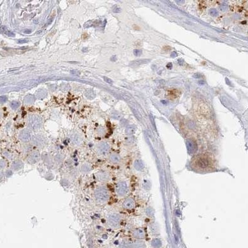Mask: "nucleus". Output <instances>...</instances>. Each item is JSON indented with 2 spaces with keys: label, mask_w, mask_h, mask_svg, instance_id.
Listing matches in <instances>:
<instances>
[{
  "label": "nucleus",
  "mask_w": 248,
  "mask_h": 248,
  "mask_svg": "<svg viewBox=\"0 0 248 248\" xmlns=\"http://www.w3.org/2000/svg\"><path fill=\"white\" fill-rule=\"evenodd\" d=\"M96 200L100 203H104L109 199V190L105 187H99L94 191Z\"/></svg>",
  "instance_id": "obj_1"
},
{
  "label": "nucleus",
  "mask_w": 248,
  "mask_h": 248,
  "mask_svg": "<svg viewBox=\"0 0 248 248\" xmlns=\"http://www.w3.org/2000/svg\"><path fill=\"white\" fill-rule=\"evenodd\" d=\"M42 120L41 118L36 115H31L28 118V127L33 130L39 129L42 126Z\"/></svg>",
  "instance_id": "obj_2"
},
{
  "label": "nucleus",
  "mask_w": 248,
  "mask_h": 248,
  "mask_svg": "<svg viewBox=\"0 0 248 248\" xmlns=\"http://www.w3.org/2000/svg\"><path fill=\"white\" fill-rule=\"evenodd\" d=\"M120 221H121V216L116 213L109 215L107 217L108 224L113 228L117 227L120 224Z\"/></svg>",
  "instance_id": "obj_3"
},
{
  "label": "nucleus",
  "mask_w": 248,
  "mask_h": 248,
  "mask_svg": "<svg viewBox=\"0 0 248 248\" xmlns=\"http://www.w3.org/2000/svg\"><path fill=\"white\" fill-rule=\"evenodd\" d=\"M116 191L117 194L119 196H125L128 192V185L124 181H120L116 185Z\"/></svg>",
  "instance_id": "obj_4"
},
{
  "label": "nucleus",
  "mask_w": 248,
  "mask_h": 248,
  "mask_svg": "<svg viewBox=\"0 0 248 248\" xmlns=\"http://www.w3.org/2000/svg\"><path fill=\"white\" fill-rule=\"evenodd\" d=\"M41 155L40 154L39 151L34 150V151H31L27 155L26 161H27V163L30 164V165H34V164L38 163L41 160Z\"/></svg>",
  "instance_id": "obj_5"
},
{
  "label": "nucleus",
  "mask_w": 248,
  "mask_h": 248,
  "mask_svg": "<svg viewBox=\"0 0 248 248\" xmlns=\"http://www.w3.org/2000/svg\"><path fill=\"white\" fill-rule=\"evenodd\" d=\"M32 143L35 146L38 148H43L47 143L46 139L43 136L37 135L32 137Z\"/></svg>",
  "instance_id": "obj_6"
},
{
  "label": "nucleus",
  "mask_w": 248,
  "mask_h": 248,
  "mask_svg": "<svg viewBox=\"0 0 248 248\" xmlns=\"http://www.w3.org/2000/svg\"><path fill=\"white\" fill-rule=\"evenodd\" d=\"M110 149H111L110 145L107 142H105V141L100 143L97 146V152L100 155H104V156L108 154V153L110 151Z\"/></svg>",
  "instance_id": "obj_7"
},
{
  "label": "nucleus",
  "mask_w": 248,
  "mask_h": 248,
  "mask_svg": "<svg viewBox=\"0 0 248 248\" xmlns=\"http://www.w3.org/2000/svg\"><path fill=\"white\" fill-rule=\"evenodd\" d=\"M19 138L24 142H28L31 141L32 138V132L29 129H24L20 132Z\"/></svg>",
  "instance_id": "obj_8"
},
{
  "label": "nucleus",
  "mask_w": 248,
  "mask_h": 248,
  "mask_svg": "<svg viewBox=\"0 0 248 248\" xmlns=\"http://www.w3.org/2000/svg\"><path fill=\"white\" fill-rule=\"evenodd\" d=\"M196 165L200 168L205 169L209 165V160L207 157L200 156L196 161Z\"/></svg>",
  "instance_id": "obj_9"
},
{
  "label": "nucleus",
  "mask_w": 248,
  "mask_h": 248,
  "mask_svg": "<svg viewBox=\"0 0 248 248\" xmlns=\"http://www.w3.org/2000/svg\"><path fill=\"white\" fill-rule=\"evenodd\" d=\"M96 177L97 179L100 182H105L110 179V174L106 171H101L96 174Z\"/></svg>",
  "instance_id": "obj_10"
},
{
  "label": "nucleus",
  "mask_w": 248,
  "mask_h": 248,
  "mask_svg": "<svg viewBox=\"0 0 248 248\" xmlns=\"http://www.w3.org/2000/svg\"><path fill=\"white\" fill-rule=\"evenodd\" d=\"M186 146L187 148L188 152L190 154H194L197 151V146L194 141L191 140H188L186 141Z\"/></svg>",
  "instance_id": "obj_11"
},
{
  "label": "nucleus",
  "mask_w": 248,
  "mask_h": 248,
  "mask_svg": "<svg viewBox=\"0 0 248 248\" xmlns=\"http://www.w3.org/2000/svg\"><path fill=\"white\" fill-rule=\"evenodd\" d=\"M122 206L125 209H132L135 207V201L132 198L126 199L123 201V204H122Z\"/></svg>",
  "instance_id": "obj_12"
},
{
  "label": "nucleus",
  "mask_w": 248,
  "mask_h": 248,
  "mask_svg": "<svg viewBox=\"0 0 248 248\" xmlns=\"http://www.w3.org/2000/svg\"><path fill=\"white\" fill-rule=\"evenodd\" d=\"M150 59H138V60L133 61L130 63V66L132 67H137L141 65H145L150 62Z\"/></svg>",
  "instance_id": "obj_13"
},
{
  "label": "nucleus",
  "mask_w": 248,
  "mask_h": 248,
  "mask_svg": "<svg viewBox=\"0 0 248 248\" xmlns=\"http://www.w3.org/2000/svg\"><path fill=\"white\" fill-rule=\"evenodd\" d=\"M12 169L14 171H19L23 168L24 163L20 160H16L12 163Z\"/></svg>",
  "instance_id": "obj_14"
},
{
  "label": "nucleus",
  "mask_w": 248,
  "mask_h": 248,
  "mask_svg": "<svg viewBox=\"0 0 248 248\" xmlns=\"http://www.w3.org/2000/svg\"><path fill=\"white\" fill-rule=\"evenodd\" d=\"M71 140L75 145H80L82 142V138L79 134L74 133L71 136Z\"/></svg>",
  "instance_id": "obj_15"
},
{
  "label": "nucleus",
  "mask_w": 248,
  "mask_h": 248,
  "mask_svg": "<svg viewBox=\"0 0 248 248\" xmlns=\"http://www.w3.org/2000/svg\"><path fill=\"white\" fill-rule=\"evenodd\" d=\"M109 160L112 163L117 164L119 163L120 161H121V157H120V156L118 154L113 153V154H111L110 155Z\"/></svg>",
  "instance_id": "obj_16"
},
{
  "label": "nucleus",
  "mask_w": 248,
  "mask_h": 248,
  "mask_svg": "<svg viewBox=\"0 0 248 248\" xmlns=\"http://www.w3.org/2000/svg\"><path fill=\"white\" fill-rule=\"evenodd\" d=\"M133 235L137 239H143L145 236V233L142 229H137L133 231Z\"/></svg>",
  "instance_id": "obj_17"
},
{
  "label": "nucleus",
  "mask_w": 248,
  "mask_h": 248,
  "mask_svg": "<svg viewBox=\"0 0 248 248\" xmlns=\"http://www.w3.org/2000/svg\"><path fill=\"white\" fill-rule=\"evenodd\" d=\"M134 167H135L137 171H143L144 169V165L141 160H136L135 163H134Z\"/></svg>",
  "instance_id": "obj_18"
},
{
  "label": "nucleus",
  "mask_w": 248,
  "mask_h": 248,
  "mask_svg": "<svg viewBox=\"0 0 248 248\" xmlns=\"http://www.w3.org/2000/svg\"><path fill=\"white\" fill-rule=\"evenodd\" d=\"M47 91L45 90H40L36 93V96L38 99H43L47 96Z\"/></svg>",
  "instance_id": "obj_19"
},
{
  "label": "nucleus",
  "mask_w": 248,
  "mask_h": 248,
  "mask_svg": "<svg viewBox=\"0 0 248 248\" xmlns=\"http://www.w3.org/2000/svg\"><path fill=\"white\" fill-rule=\"evenodd\" d=\"M91 170V167L88 164H83L81 166V171L83 173H87Z\"/></svg>",
  "instance_id": "obj_20"
},
{
  "label": "nucleus",
  "mask_w": 248,
  "mask_h": 248,
  "mask_svg": "<svg viewBox=\"0 0 248 248\" xmlns=\"http://www.w3.org/2000/svg\"><path fill=\"white\" fill-rule=\"evenodd\" d=\"M35 98L31 94H29V95H27L26 96L24 97V102H25L26 104H32L33 102H34Z\"/></svg>",
  "instance_id": "obj_21"
},
{
  "label": "nucleus",
  "mask_w": 248,
  "mask_h": 248,
  "mask_svg": "<svg viewBox=\"0 0 248 248\" xmlns=\"http://www.w3.org/2000/svg\"><path fill=\"white\" fill-rule=\"evenodd\" d=\"M151 245L155 248H160L162 245V242L159 239H155L151 241Z\"/></svg>",
  "instance_id": "obj_22"
},
{
  "label": "nucleus",
  "mask_w": 248,
  "mask_h": 248,
  "mask_svg": "<svg viewBox=\"0 0 248 248\" xmlns=\"http://www.w3.org/2000/svg\"><path fill=\"white\" fill-rule=\"evenodd\" d=\"M135 130L136 127L135 126H133V125H129V126L127 127L125 132H126V133L127 135H132V134H133L135 132Z\"/></svg>",
  "instance_id": "obj_23"
},
{
  "label": "nucleus",
  "mask_w": 248,
  "mask_h": 248,
  "mask_svg": "<svg viewBox=\"0 0 248 248\" xmlns=\"http://www.w3.org/2000/svg\"><path fill=\"white\" fill-rule=\"evenodd\" d=\"M1 31H2L5 34H6L7 36H8L9 37H15L14 33L12 32L11 31H9L8 29H7V27H5V26H2V28H1Z\"/></svg>",
  "instance_id": "obj_24"
},
{
  "label": "nucleus",
  "mask_w": 248,
  "mask_h": 248,
  "mask_svg": "<svg viewBox=\"0 0 248 248\" xmlns=\"http://www.w3.org/2000/svg\"><path fill=\"white\" fill-rule=\"evenodd\" d=\"M54 160L57 164H60L63 161V156L62 154H57L54 157Z\"/></svg>",
  "instance_id": "obj_25"
},
{
  "label": "nucleus",
  "mask_w": 248,
  "mask_h": 248,
  "mask_svg": "<svg viewBox=\"0 0 248 248\" xmlns=\"http://www.w3.org/2000/svg\"><path fill=\"white\" fill-rule=\"evenodd\" d=\"M86 96L90 99L94 98V96H95V95H94V92L93 91H92V90L88 91L86 92Z\"/></svg>",
  "instance_id": "obj_26"
},
{
  "label": "nucleus",
  "mask_w": 248,
  "mask_h": 248,
  "mask_svg": "<svg viewBox=\"0 0 248 248\" xmlns=\"http://www.w3.org/2000/svg\"><path fill=\"white\" fill-rule=\"evenodd\" d=\"M19 106V103L17 101H13L11 103V107L13 109H16Z\"/></svg>",
  "instance_id": "obj_27"
},
{
  "label": "nucleus",
  "mask_w": 248,
  "mask_h": 248,
  "mask_svg": "<svg viewBox=\"0 0 248 248\" xmlns=\"http://www.w3.org/2000/svg\"><path fill=\"white\" fill-rule=\"evenodd\" d=\"M209 13H210V14L211 16H217L218 14V11L215 8L210 9L209 11Z\"/></svg>",
  "instance_id": "obj_28"
},
{
  "label": "nucleus",
  "mask_w": 248,
  "mask_h": 248,
  "mask_svg": "<svg viewBox=\"0 0 248 248\" xmlns=\"http://www.w3.org/2000/svg\"><path fill=\"white\" fill-rule=\"evenodd\" d=\"M70 73L73 75H75V76H78V75H80V74H81L80 71L76 70H71L70 71Z\"/></svg>",
  "instance_id": "obj_29"
},
{
  "label": "nucleus",
  "mask_w": 248,
  "mask_h": 248,
  "mask_svg": "<svg viewBox=\"0 0 248 248\" xmlns=\"http://www.w3.org/2000/svg\"><path fill=\"white\" fill-rule=\"evenodd\" d=\"M92 24H93V22H92V21H89L86 22L85 24V25H84V27H85V28H88V27H91V26L92 25Z\"/></svg>",
  "instance_id": "obj_30"
},
{
  "label": "nucleus",
  "mask_w": 248,
  "mask_h": 248,
  "mask_svg": "<svg viewBox=\"0 0 248 248\" xmlns=\"http://www.w3.org/2000/svg\"><path fill=\"white\" fill-rule=\"evenodd\" d=\"M133 53L135 56H140L142 53V51H141V50L136 49L133 51Z\"/></svg>",
  "instance_id": "obj_31"
},
{
  "label": "nucleus",
  "mask_w": 248,
  "mask_h": 248,
  "mask_svg": "<svg viewBox=\"0 0 248 248\" xmlns=\"http://www.w3.org/2000/svg\"><path fill=\"white\" fill-rule=\"evenodd\" d=\"M104 80L106 82V83H107L108 84H110V85H112L113 84V81H112V80L110 79V78H107V77H106V76H104Z\"/></svg>",
  "instance_id": "obj_32"
},
{
  "label": "nucleus",
  "mask_w": 248,
  "mask_h": 248,
  "mask_svg": "<svg viewBox=\"0 0 248 248\" xmlns=\"http://www.w3.org/2000/svg\"><path fill=\"white\" fill-rule=\"evenodd\" d=\"M220 8V9L221 10V11H225V10H226L227 8H228V5H227L226 4H225V3H223V4H221Z\"/></svg>",
  "instance_id": "obj_33"
},
{
  "label": "nucleus",
  "mask_w": 248,
  "mask_h": 248,
  "mask_svg": "<svg viewBox=\"0 0 248 248\" xmlns=\"http://www.w3.org/2000/svg\"><path fill=\"white\" fill-rule=\"evenodd\" d=\"M28 41H29V39H19L17 42H18L19 43H20V44H22V43H27Z\"/></svg>",
  "instance_id": "obj_34"
},
{
  "label": "nucleus",
  "mask_w": 248,
  "mask_h": 248,
  "mask_svg": "<svg viewBox=\"0 0 248 248\" xmlns=\"http://www.w3.org/2000/svg\"><path fill=\"white\" fill-rule=\"evenodd\" d=\"M6 101H7V97L5 96H2L0 97V102L4 103L5 102H6Z\"/></svg>",
  "instance_id": "obj_35"
},
{
  "label": "nucleus",
  "mask_w": 248,
  "mask_h": 248,
  "mask_svg": "<svg viewBox=\"0 0 248 248\" xmlns=\"http://www.w3.org/2000/svg\"><path fill=\"white\" fill-rule=\"evenodd\" d=\"M6 162H5L4 160H1V161H0V167H1V168H4V167L6 166Z\"/></svg>",
  "instance_id": "obj_36"
},
{
  "label": "nucleus",
  "mask_w": 248,
  "mask_h": 248,
  "mask_svg": "<svg viewBox=\"0 0 248 248\" xmlns=\"http://www.w3.org/2000/svg\"><path fill=\"white\" fill-rule=\"evenodd\" d=\"M193 77L195 78V79H199V78H200L202 77V75L200 74V73H195L194 75H193Z\"/></svg>",
  "instance_id": "obj_37"
},
{
  "label": "nucleus",
  "mask_w": 248,
  "mask_h": 248,
  "mask_svg": "<svg viewBox=\"0 0 248 248\" xmlns=\"http://www.w3.org/2000/svg\"><path fill=\"white\" fill-rule=\"evenodd\" d=\"M120 11H121V9L118 7H115L113 9V12H114V13H120Z\"/></svg>",
  "instance_id": "obj_38"
},
{
  "label": "nucleus",
  "mask_w": 248,
  "mask_h": 248,
  "mask_svg": "<svg viewBox=\"0 0 248 248\" xmlns=\"http://www.w3.org/2000/svg\"><path fill=\"white\" fill-rule=\"evenodd\" d=\"M112 116L114 118H116V119H118L120 118V115L118 114V113H113Z\"/></svg>",
  "instance_id": "obj_39"
},
{
  "label": "nucleus",
  "mask_w": 248,
  "mask_h": 248,
  "mask_svg": "<svg viewBox=\"0 0 248 248\" xmlns=\"http://www.w3.org/2000/svg\"><path fill=\"white\" fill-rule=\"evenodd\" d=\"M177 62H178V63H179V64L180 65H183V64H184V60H183V59H182V58L178 59Z\"/></svg>",
  "instance_id": "obj_40"
},
{
  "label": "nucleus",
  "mask_w": 248,
  "mask_h": 248,
  "mask_svg": "<svg viewBox=\"0 0 248 248\" xmlns=\"http://www.w3.org/2000/svg\"><path fill=\"white\" fill-rule=\"evenodd\" d=\"M24 32L25 33V34H31V33L32 32V30H31V29H25V30L24 31Z\"/></svg>",
  "instance_id": "obj_41"
},
{
  "label": "nucleus",
  "mask_w": 248,
  "mask_h": 248,
  "mask_svg": "<svg viewBox=\"0 0 248 248\" xmlns=\"http://www.w3.org/2000/svg\"><path fill=\"white\" fill-rule=\"evenodd\" d=\"M172 63H167V68H169V70H171V69H172Z\"/></svg>",
  "instance_id": "obj_42"
},
{
  "label": "nucleus",
  "mask_w": 248,
  "mask_h": 248,
  "mask_svg": "<svg viewBox=\"0 0 248 248\" xmlns=\"http://www.w3.org/2000/svg\"><path fill=\"white\" fill-rule=\"evenodd\" d=\"M177 53H176V52H172V53H171V57H172V58H174V57H177Z\"/></svg>",
  "instance_id": "obj_43"
},
{
  "label": "nucleus",
  "mask_w": 248,
  "mask_h": 248,
  "mask_svg": "<svg viewBox=\"0 0 248 248\" xmlns=\"http://www.w3.org/2000/svg\"><path fill=\"white\" fill-rule=\"evenodd\" d=\"M198 84L200 85H205V82H204V81H202V80H200V81H198Z\"/></svg>",
  "instance_id": "obj_44"
},
{
  "label": "nucleus",
  "mask_w": 248,
  "mask_h": 248,
  "mask_svg": "<svg viewBox=\"0 0 248 248\" xmlns=\"http://www.w3.org/2000/svg\"><path fill=\"white\" fill-rule=\"evenodd\" d=\"M82 51L84 52H88V48H82Z\"/></svg>",
  "instance_id": "obj_45"
},
{
  "label": "nucleus",
  "mask_w": 248,
  "mask_h": 248,
  "mask_svg": "<svg viewBox=\"0 0 248 248\" xmlns=\"http://www.w3.org/2000/svg\"><path fill=\"white\" fill-rule=\"evenodd\" d=\"M161 102L162 103H163V104H167V101H163V100H162L161 101Z\"/></svg>",
  "instance_id": "obj_46"
},
{
  "label": "nucleus",
  "mask_w": 248,
  "mask_h": 248,
  "mask_svg": "<svg viewBox=\"0 0 248 248\" xmlns=\"http://www.w3.org/2000/svg\"><path fill=\"white\" fill-rule=\"evenodd\" d=\"M34 23H36V24H38V23H39V21L37 20V19H35L34 21Z\"/></svg>",
  "instance_id": "obj_47"
}]
</instances>
